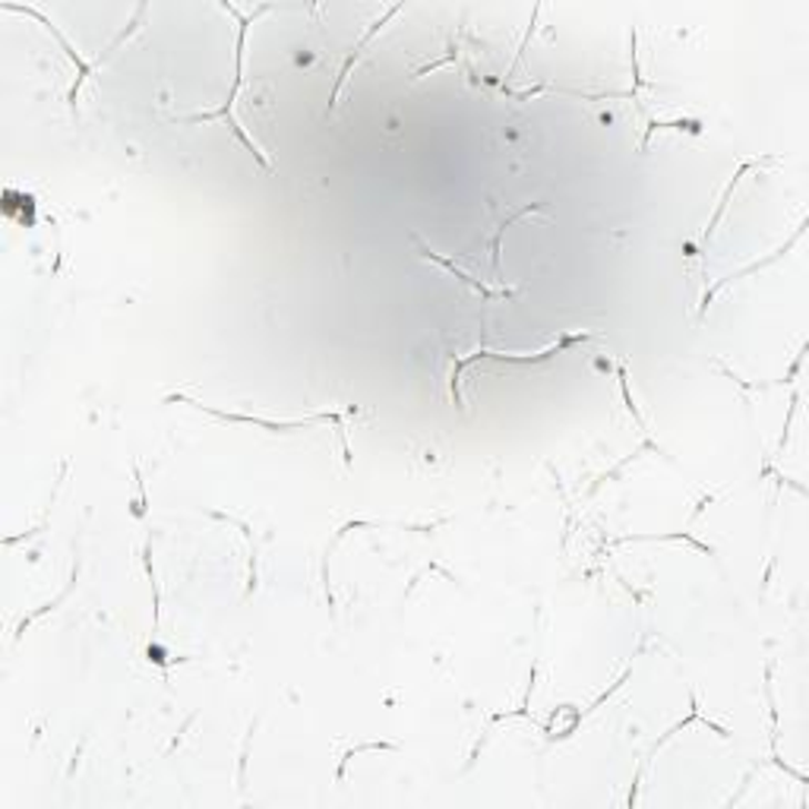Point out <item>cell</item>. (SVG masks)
I'll list each match as a JSON object with an SVG mask.
<instances>
[{
    "label": "cell",
    "instance_id": "obj_5",
    "mask_svg": "<svg viewBox=\"0 0 809 809\" xmlns=\"http://www.w3.org/2000/svg\"><path fill=\"white\" fill-rule=\"evenodd\" d=\"M396 13H402V7H389V10H386L383 20H377V22H373V25H370V29H367V32H363V39H361V44L355 48V54H348V61H345V66H341L339 80H336V89H332V102H329V111L336 107V99H339L341 85H345V80H348V73H351V66H355V61L361 58L363 48H367V44L373 42V35H377V32H380V29H383V25H386V20H392Z\"/></svg>",
    "mask_w": 809,
    "mask_h": 809
},
{
    "label": "cell",
    "instance_id": "obj_3",
    "mask_svg": "<svg viewBox=\"0 0 809 809\" xmlns=\"http://www.w3.org/2000/svg\"><path fill=\"white\" fill-rule=\"evenodd\" d=\"M585 339H597V332H570V336H560L556 341H551L544 351H537V355H500V351H488V348H478L474 355H465L462 361H455V367H452V402L459 404L462 408V392H459V383H462V370L469 367V363H474L478 358H493V361H503V363H541V361H547V358H554V355H560V351H566V348H573V345H578V341H585Z\"/></svg>",
    "mask_w": 809,
    "mask_h": 809
},
{
    "label": "cell",
    "instance_id": "obj_6",
    "mask_svg": "<svg viewBox=\"0 0 809 809\" xmlns=\"http://www.w3.org/2000/svg\"><path fill=\"white\" fill-rule=\"evenodd\" d=\"M537 209H544V203H532V206H525L522 213L510 215V218H506V222H503V225L496 228V235H493V244H490V266H493V278H496V281H503V278H500V240H503V235H506V228H510V225H515L519 218H525V215L537 213Z\"/></svg>",
    "mask_w": 809,
    "mask_h": 809
},
{
    "label": "cell",
    "instance_id": "obj_4",
    "mask_svg": "<svg viewBox=\"0 0 809 809\" xmlns=\"http://www.w3.org/2000/svg\"><path fill=\"white\" fill-rule=\"evenodd\" d=\"M411 240H414V247L421 250V256H424V259H430V263H437V266H443V269H447L449 276L459 278V281H465V285H469L471 291H478L481 298L503 300V298H512V295H515V288H490V285H484L481 278H474V276H471V273H465L462 266H455L452 259H443V256H440V254H433V250H430V247H427L424 240H421V237H418V235H411Z\"/></svg>",
    "mask_w": 809,
    "mask_h": 809
},
{
    "label": "cell",
    "instance_id": "obj_2",
    "mask_svg": "<svg viewBox=\"0 0 809 809\" xmlns=\"http://www.w3.org/2000/svg\"><path fill=\"white\" fill-rule=\"evenodd\" d=\"M168 402H184V404H193V408H199V411H206V414H213L218 421H225V424H254V427H263V430H273V433H291V430H307V427H317V424H336L341 433V447H345V465H351V449H348V437H345V414H351V411H358V408H348V411H326V414H310V418H304V421H281V424H273V421H266V418H247V414H232V411H218V408H209V404H199L187 399V396H168Z\"/></svg>",
    "mask_w": 809,
    "mask_h": 809
},
{
    "label": "cell",
    "instance_id": "obj_1",
    "mask_svg": "<svg viewBox=\"0 0 809 809\" xmlns=\"http://www.w3.org/2000/svg\"><path fill=\"white\" fill-rule=\"evenodd\" d=\"M222 10H228L232 17H237V61H235V85H232V95H228V102L225 105L218 107V111H203V114H191V117H181V121H187V124H196V121H215V117H228V127L235 130V136L247 146V150L254 152L256 158H259V165L263 168H273L269 165V158H266V152H263V146L256 143L254 136H247L244 133V127H240V121L235 117V99H237V92L244 89V42H247V25H250V20L247 17H240V10L237 7H222Z\"/></svg>",
    "mask_w": 809,
    "mask_h": 809
}]
</instances>
